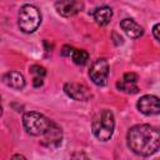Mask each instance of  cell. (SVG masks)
<instances>
[{
    "instance_id": "obj_12",
    "label": "cell",
    "mask_w": 160,
    "mask_h": 160,
    "mask_svg": "<svg viewBox=\"0 0 160 160\" xmlns=\"http://www.w3.org/2000/svg\"><path fill=\"white\" fill-rule=\"evenodd\" d=\"M92 16H94V20L96 21V24L105 26L110 22L111 18H112V10L109 6H101L92 11Z\"/></svg>"
},
{
    "instance_id": "obj_22",
    "label": "cell",
    "mask_w": 160,
    "mask_h": 160,
    "mask_svg": "<svg viewBox=\"0 0 160 160\" xmlns=\"http://www.w3.org/2000/svg\"><path fill=\"white\" fill-rule=\"evenodd\" d=\"M2 115V106H1V98H0V116Z\"/></svg>"
},
{
    "instance_id": "obj_9",
    "label": "cell",
    "mask_w": 160,
    "mask_h": 160,
    "mask_svg": "<svg viewBox=\"0 0 160 160\" xmlns=\"http://www.w3.org/2000/svg\"><path fill=\"white\" fill-rule=\"evenodd\" d=\"M55 9L61 16L70 18L81 11L84 9V4L80 0H59L55 4Z\"/></svg>"
},
{
    "instance_id": "obj_20",
    "label": "cell",
    "mask_w": 160,
    "mask_h": 160,
    "mask_svg": "<svg viewBox=\"0 0 160 160\" xmlns=\"http://www.w3.org/2000/svg\"><path fill=\"white\" fill-rule=\"evenodd\" d=\"M112 38L115 39V40H114L115 45H120V44H122V42H124V41H122V38H121L119 34H116V32H112Z\"/></svg>"
},
{
    "instance_id": "obj_18",
    "label": "cell",
    "mask_w": 160,
    "mask_h": 160,
    "mask_svg": "<svg viewBox=\"0 0 160 160\" xmlns=\"http://www.w3.org/2000/svg\"><path fill=\"white\" fill-rule=\"evenodd\" d=\"M159 28H160V24H155V26L152 28V35L155 38V40H160V36H159Z\"/></svg>"
},
{
    "instance_id": "obj_15",
    "label": "cell",
    "mask_w": 160,
    "mask_h": 160,
    "mask_svg": "<svg viewBox=\"0 0 160 160\" xmlns=\"http://www.w3.org/2000/svg\"><path fill=\"white\" fill-rule=\"evenodd\" d=\"M30 72L34 74L35 76H40V78H42V76L46 75L45 68L44 66H40V65H32V66H30Z\"/></svg>"
},
{
    "instance_id": "obj_17",
    "label": "cell",
    "mask_w": 160,
    "mask_h": 160,
    "mask_svg": "<svg viewBox=\"0 0 160 160\" xmlns=\"http://www.w3.org/2000/svg\"><path fill=\"white\" fill-rule=\"evenodd\" d=\"M72 51H74V48H71L70 45H64L61 49V55L62 56H71Z\"/></svg>"
},
{
    "instance_id": "obj_1",
    "label": "cell",
    "mask_w": 160,
    "mask_h": 160,
    "mask_svg": "<svg viewBox=\"0 0 160 160\" xmlns=\"http://www.w3.org/2000/svg\"><path fill=\"white\" fill-rule=\"evenodd\" d=\"M128 146L140 156H150L160 148V132L148 124H139L129 129L126 135Z\"/></svg>"
},
{
    "instance_id": "obj_7",
    "label": "cell",
    "mask_w": 160,
    "mask_h": 160,
    "mask_svg": "<svg viewBox=\"0 0 160 160\" xmlns=\"http://www.w3.org/2000/svg\"><path fill=\"white\" fill-rule=\"evenodd\" d=\"M138 109L140 112L144 115H158L160 112V104H159V98L155 95H144L139 99L136 104Z\"/></svg>"
},
{
    "instance_id": "obj_11",
    "label": "cell",
    "mask_w": 160,
    "mask_h": 160,
    "mask_svg": "<svg viewBox=\"0 0 160 160\" xmlns=\"http://www.w3.org/2000/svg\"><path fill=\"white\" fill-rule=\"evenodd\" d=\"M120 26L124 30V32L131 38V39H138L144 34L142 26H140L135 20L132 19H124L120 21Z\"/></svg>"
},
{
    "instance_id": "obj_3",
    "label": "cell",
    "mask_w": 160,
    "mask_h": 160,
    "mask_svg": "<svg viewBox=\"0 0 160 160\" xmlns=\"http://www.w3.org/2000/svg\"><path fill=\"white\" fill-rule=\"evenodd\" d=\"M41 22L40 10L34 5H24L18 14V26L25 34L34 32Z\"/></svg>"
},
{
    "instance_id": "obj_5",
    "label": "cell",
    "mask_w": 160,
    "mask_h": 160,
    "mask_svg": "<svg viewBox=\"0 0 160 160\" xmlns=\"http://www.w3.org/2000/svg\"><path fill=\"white\" fill-rule=\"evenodd\" d=\"M109 64L105 59H98L92 62L90 71H89V76L91 79V81L98 85V86H104L108 81L109 78Z\"/></svg>"
},
{
    "instance_id": "obj_16",
    "label": "cell",
    "mask_w": 160,
    "mask_h": 160,
    "mask_svg": "<svg viewBox=\"0 0 160 160\" xmlns=\"http://www.w3.org/2000/svg\"><path fill=\"white\" fill-rule=\"evenodd\" d=\"M122 80H124V81H126V82L136 84V81H138V75H136L135 72H126V74H124Z\"/></svg>"
},
{
    "instance_id": "obj_21",
    "label": "cell",
    "mask_w": 160,
    "mask_h": 160,
    "mask_svg": "<svg viewBox=\"0 0 160 160\" xmlns=\"http://www.w3.org/2000/svg\"><path fill=\"white\" fill-rule=\"evenodd\" d=\"M12 158L15 159V158H20V159H25V156H22V155H12Z\"/></svg>"
},
{
    "instance_id": "obj_8",
    "label": "cell",
    "mask_w": 160,
    "mask_h": 160,
    "mask_svg": "<svg viewBox=\"0 0 160 160\" xmlns=\"http://www.w3.org/2000/svg\"><path fill=\"white\" fill-rule=\"evenodd\" d=\"M64 91L69 98L76 101H86L91 96L90 90L85 85L76 84V82H66L64 85Z\"/></svg>"
},
{
    "instance_id": "obj_10",
    "label": "cell",
    "mask_w": 160,
    "mask_h": 160,
    "mask_svg": "<svg viewBox=\"0 0 160 160\" xmlns=\"http://www.w3.org/2000/svg\"><path fill=\"white\" fill-rule=\"evenodd\" d=\"M2 82L15 90H21L25 88V78L19 71H9L2 76Z\"/></svg>"
},
{
    "instance_id": "obj_2",
    "label": "cell",
    "mask_w": 160,
    "mask_h": 160,
    "mask_svg": "<svg viewBox=\"0 0 160 160\" xmlns=\"http://www.w3.org/2000/svg\"><path fill=\"white\" fill-rule=\"evenodd\" d=\"M114 129H115V118L110 110L104 109L94 116L91 122V130L98 140L108 141L112 136Z\"/></svg>"
},
{
    "instance_id": "obj_4",
    "label": "cell",
    "mask_w": 160,
    "mask_h": 160,
    "mask_svg": "<svg viewBox=\"0 0 160 160\" xmlns=\"http://www.w3.org/2000/svg\"><path fill=\"white\" fill-rule=\"evenodd\" d=\"M50 119L36 111H28L22 116V124L25 130L32 136H42L50 125Z\"/></svg>"
},
{
    "instance_id": "obj_19",
    "label": "cell",
    "mask_w": 160,
    "mask_h": 160,
    "mask_svg": "<svg viewBox=\"0 0 160 160\" xmlns=\"http://www.w3.org/2000/svg\"><path fill=\"white\" fill-rule=\"evenodd\" d=\"M32 85H34L35 88H40V86L42 85V78H40V76H35V78L32 79Z\"/></svg>"
},
{
    "instance_id": "obj_6",
    "label": "cell",
    "mask_w": 160,
    "mask_h": 160,
    "mask_svg": "<svg viewBox=\"0 0 160 160\" xmlns=\"http://www.w3.org/2000/svg\"><path fill=\"white\" fill-rule=\"evenodd\" d=\"M61 141H62V130L55 121L51 120L49 128L42 134L41 144L49 149H58L61 145Z\"/></svg>"
},
{
    "instance_id": "obj_13",
    "label": "cell",
    "mask_w": 160,
    "mask_h": 160,
    "mask_svg": "<svg viewBox=\"0 0 160 160\" xmlns=\"http://www.w3.org/2000/svg\"><path fill=\"white\" fill-rule=\"evenodd\" d=\"M71 59L76 65H85L89 60V54L85 50L81 49H74L72 54H71Z\"/></svg>"
},
{
    "instance_id": "obj_14",
    "label": "cell",
    "mask_w": 160,
    "mask_h": 160,
    "mask_svg": "<svg viewBox=\"0 0 160 160\" xmlns=\"http://www.w3.org/2000/svg\"><path fill=\"white\" fill-rule=\"evenodd\" d=\"M116 88L124 92H128V94H136L139 91V88L132 84V82H126L124 80H120L116 82Z\"/></svg>"
}]
</instances>
